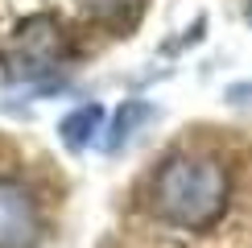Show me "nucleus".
Returning <instances> with one entry per match:
<instances>
[{
  "label": "nucleus",
  "mask_w": 252,
  "mask_h": 248,
  "mask_svg": "<svg viewBox=\"0 0 252 248\" xmlns=\"http://www.w3.org/2000/svg\"><path fill=\"white\" fill-rule=\"evenodd\" d=\"M149 211L178 232H211L232 199V174L215 153H170L149 178Z\"/></svg>",
  "instance_id": "f257e3e1"
},
{
  "label": "nucleus",
  "mask_w": 252,
  "mask_h": 248,
  "mask_svg": "<svg viewBox=\"0 0 252 248\" xmlns=\"http://www.w3.org/2000/svg\"><path fill=\"white\" fill-rule=\"evenodd\" d=\"M66 50V33H62L58 17L50 13H33L8 33L4 41V66L13 79H41L62 62Z\"/></svg>",
  "instance_id": "f03ea898"
},
{
  "label": "nucleus",
  "mask_w": 252,
  "mask_h": 248,
  "mask_svg": "<svg viewBox=\"0 0 252 248\" xmlns=\"http://www.w3.org/2000/svg\"><path fill=\"white\" fill-rule=\"evenodd\" d=\"M41 211L25 182L0 178V248H37Z\"/></svg>",
  "instance_id": "7ed1b4c3"
},
{
  "label": "nucleus",
  "mask_w": 252,
  "mask_h": 248,
  "mask_svg": "<svg viewBox=\"0 0 252 248\" xmlns=\"http://www.w3.org/2000/svg\"><path fill=\"white\" fill-rule=\"evenodd\" d=\"M103 120H108V108L103 103H79L75 112H66V116L58 120V137L66 149H87V145H95L99 141V132H103Z\"/></svg>",
  "instance_id": "20e7f679"
},
{
  "label": "nucleus",
  "mask_w": 252,
  "mask_h": 248,
  "mask_svg": "<svg viewBox=\"0 0 252 248\" xmlns=\"http://www.w3.org/2000/svg\"><path fill=\"white\" fill-rule=\"evenodd\" d=\"M149 116H153V108H149V103H141V99H128V103L120 108V116H116V128H112V137H108V149H120V145L132 137L136 120H149Z\"/></svg>",
  "instance_id": "39448f33"
},
{
  "label": "nucleus",
  "mask_w": 252,
  "mask_h": 248,
  "mask_svg": "<svg viewBox=\"0 0 252 248\" xmlns=\"http://www.w3.org/2000/svg\"><path fill=\"white\" fill-rule=\"evenodd\" d=\"M248 21H252V0H248Z\"/></svg>",
  "instance_id": "423d86ee"
}]
</instances>
